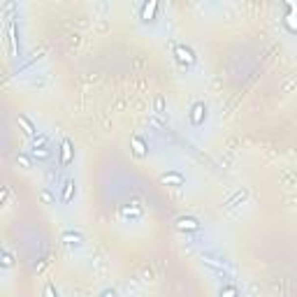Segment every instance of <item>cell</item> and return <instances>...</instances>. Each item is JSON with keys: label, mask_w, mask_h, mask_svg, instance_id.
Returning <instances> with one entry per match:
<instances>
[{"label": "cell", "mask_w": 297, "mask_h": 297, "mask_svg": "<svg viewBox=\"0 0 297 297\" xmlns=\"http://www.w3.org/2000/svg\"><path fill=\"white\" fill-rule=\"evenodd\" d=\"M7 49H9V56L12 58H17V56H21V49H19V28L14 21H9L7 24Z\"/></svg>", "instance_id": "obj_5"}, {"label": "cell", "mask_w": 297, "mask_h": 297, "mask_svg": "<svg viewBox=\"0 0 297 297\" xmlns=\"http://www.w3.org/2000/svg\"><path fill=\"white\" fill-rule=\"evenodd\" d=\"M158 12H160V2L158 0H147L140 5V21L142 24H156Z\"/></svg>", "instance_id": "obj_2"}, {"label": "cell", "mask_w": 297, "mask_h": 297, "mask_svg": "<svg viewBox=\"0 0 297 297\" xmlns=\"http://www.w3.org/2000/svg\"><path fill=\"white\" fill-rule=\"evenodd\" d=\"M172 56H174V61L181 65V68H193L195 63H198V53L193 47L184 42H174L172 44Z\"/></svg>", "instance_id": "obj_1"}, {"label": "cell", "mask_w": 297, "mask_h": 297, "mask_svg": "<svg viewBox=\"0 0 297 297\" xmlns=\"http://www.w3.org/2000/svg\"><path fill=\"white\" fill-rule=\"evenodd\" d=\"M142 276H144V281H151V279H153V272H151V270L147 267V270L142 272Z\"/></svg>", "instance_id": "obj_24"}, {"label": "cell", "mask_w": 297, "mask_h": 297, "mask_svg": "<svg viewBox=\"0 0 297 297\" xmlns=\"http://www.w3.org/2000/svg\"><path fill=\"white\" fill-rule=\"evenodd\" d=\"M12 265H14V255H12V251H9V248H5V251H2V267H5V270H9Z\"/></svg>", "instance_id": "obj_20"}, {"label": "cell", "mask_w": 297, "mask_h": 297, "mask_svg": "<svg viewBox=\"0 0 297 297\" xmlns=\"http://www.w3.org/2000/svg\"><path fill=\"white\" fill-rule=\"evenodd\" d=\"M30 156L37 158V160H47L51 156V148L49 147H30Z\"/></svg>", "instance_id": "obj_15"}, {"label": "cell", "mask_w": 297, "mask_h": 297, "mask_svg": "<svg viewBox=\"0 0 297 297\" xmlns=\"http://www.w3.org/2000/svg\"><path fill=\"white\" fill-rule=\"evenodd\" d=\"M219 297H239V288L235 283H227V286H223L219 290Z\"/></svg>", "instance_id": "obj_17"}, {"label": "cell", "mask_w": 297, "mask_h": 297, "mask_svg": "<svg viewBox=\"0 0 297 297\" xmlns=\"http://www.w3.org/2000/svg\"><path fill=\"white\" fill-rule=\"evenodd\" d=\"M130 148H132V156L135 158H147L148 156V144L142 135H132L130 137Z\"/></svg>", "instance_id": "obj_8"}, {"label": "cell", "mask_w": 297, "mask_h": 297, "mask_svg": "<svg viewBox=\"0 0 297 297\" xmlns=\"http://www.w3.org/2000/svg\"><path fill=\"white\" fill-rule=\"evenodd\" d=\"M86 237H84V232H79V230H63L61 232V242L68 246H77L81 244Z\"/></svg>", "instance_id": "obj_12"}, {"label": "cell", "mask_w": 297, "mask_h": 297, "mask_svg": "<svg viewBox=\"0 0 297 297\" xmlns=\"http://www.w3.org/2000/svg\"><path fill=\"white\" fill-rule=\"evenodd\" d=\"M248 200V188H239L237 193H232L230 198L225 200V209H235V207H239V204H244V202Z\"/></svg>", "instance_id": "obj_10"}, {"label": "cell", "mask_w": 297, "mask_h": 297, "mask_svg": "<svg viewBox=\"0 0 297 297\" xmlns=\"http://www.w3.org/2000/svg\"><path fill=\"white\" fill-rule=\"evenodd\" d=\"M74 195H77V184H74L72 176H68L61 186V202L63 204H70V202L74 200Z\"/></svg>", "instance_id": "obj_9"}, {"label": "cell", "mask_w": 297, "mask_h": 297, "mask_svg": "<svg viewBox=\"0 0 297 297\" xmlns=\"http://www.w3.org/2000/svg\"><path fill=\"white\" fill-rule=\"evenodd\" d=\"M17 163L24 167V170H30V167H33V160H30V156H26V153H19V156H17Z\"/></svg>", "instance_id": "obj_21"}, {"label": "cell", "mask_w": 297, "mask_h": 297, "mask_svg": "<svg viewBox=\"0 0 297 297\" xmlns=\"http://www.w3.org/2000/svg\"><path fill=\"white\" fill-rule=\"evenodd\" d=\"M121 216L125 221H140L142 216H144V211H142V207L137 202H130V204H125L121 209Z\"/></svg>", "instance_id": "obj_11"}, {"label": "cell", "mask_w": 297, "mask_h": 297, "mask_svg": "<svg viewBox=\"0 0 297 297\" xmlns=\"http://www.w3.org/2000/svg\"><path fill=\"white\" fill-rule=\"evenodd\" d=\"M17 123H19V128H21L24 132H26L28 137H35V135H37L35 123L30 121V119H28L26 114H19V116H17Z\"/></svg>", "instance_id": "obj_14"}, {"label": "cell", "mask_w": 297, "mask_h": 297, "mask_svg": "<svg viewBox=\"0 0 297 297\" xmlns=\"http://www.w3.org/2000/svg\"><path fill=\"white\" fill-rule=\"evenodd\" d=\"M40 200H42L44 204H56V195H53L49 188H42V191H40Z\"/></svg>", "instance_id": "obj_18"}, {"label": "cell", "mask_w": 297, "mask_h": 297, "mask_svg": "<svg viewBox=\"0 0 297 297\" xmlns=\"http://www.w3.org/2000/svg\"><path fill=\"white\" fill-rule=\"evenodd\" d=\"M42 297H61V295H58V290H56V286H53L51 281H49V283H44Z\"/></svg>", "instance_id": "obj_19"}, {"label": "cell", "mask_w": 297, "mask_h": 297, "mask_svg": "<svg viewBox=\"0 0 297 297\" xmlns=\"http://www.w3.org/2000/svg\"><path fill=\"white\" fill-rule=\"evenodd\" d=\"M47 140H49V137H47V135H35V137H33V147H47Z\"/></svg>", "instance_id": "obj_22"}, {"label": "cell", "mask_w": 297, "mask_h": 297, "mask_svg": "<svg viewBox=\"0 0 297 297\" xmlns=\"http://www.w3.org/2000/svg\"><path fill=\"white\" fill-rule=\"evenodd\" d=\"M153 112L158 114V116H167V102L163 96H156L153 98Z\"/></svg>", "instance_id": "obj_16"}, {"label": "cell", "mask_w": 297, "mask_h": 297, "mask_svg": "<svg viewBox=\"0 0 297 297\" xmlns=\"http://www.w3.org/2000/svg\"><path fill=\"white\" fill-rule=\"evenodd\" d=\"M202 262H204V267H209L214 274H219V276H223V279H230V274H227L225 270V260H221V258H216L214 253H202Z\"/></svg>", "instance_id": "obj_4"}, {"label": "cell", "mask_w": 297, "mask_h": 297, "mask_svg": "<svg viewBox=\"0 0 297 297\" xmlns=\"http://www.w3.org/2000/svg\"><path fill=\"white\" fill-rule=\"evenodd\" d=\"M204 119H207V105H204L202 100L193 102V105H191V112H188V121H191V125L200 128L202 123H204Z\"/></svg>", "instance_id": "obj_6"}, {"label": "cell", "mask_w": 297, "mask_h": 297, "mask_svg": "<svg viewBox=\"0 0 297 297\" xmlns=\"http://www.w3.org/2000/svg\"><path fill=\"white\" fill-rule=\"evenodd\" d=\"M160 181L167 186H174V188H181V186L186 184V176L181 174V172H176V170H172V172H165V174L160 176Z\"/></svg>", "instance_id": "obj_13"}, {"label": "cell", "mask_w": 297, "mask_h": 297, "mask_svg": "<svg viewBox=\"0 0 297 297\" xmlns=\"http://www.w3.org/2000/svg\"><path fill=\"white\" fill-rule=\"evenodd\" d=\"M174 225L179 232H200L202 223L195 216H179V219L174 221Z\"/></svg>", "instance_id": "obj_7"}, {"label": "cell", "mask_w": 297, "mask_h": 297, "mask_svg": "<svg viewBox=\"0 0 297 297\" xmlns=\"http://www.w3.org/2000/svg\"><path fill=\"white\" fill-rule=\"evenodd\" d=\"M98 297H119V293H116L114 288H105V290H102V293H100Z\"/></svg>", "instance_id": "obj_23"}, {"label": "cell", "mask_w": 297, "mask_h": 297, "mask_svg": "<svg viewBox=\"0 0 297 297\" xmlns=\"http://www.w3.org/2000/svg\"><path fill=\"white\" fill-rule=\"evenodd\" d=\"M58 163L61 167H70L74 163V144H72L70 137H63L61 147H58Z\"/></svg>", "instance_id": "obj_3"}]
</instances>
